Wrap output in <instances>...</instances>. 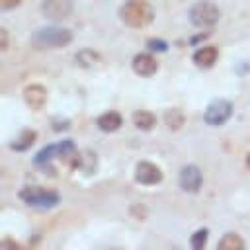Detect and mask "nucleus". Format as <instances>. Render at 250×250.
<instances>
[{
	"label": "nucleus",
	"mask_w": 250,
	"mask_h": 250,
	"mask_svg": "<svg viewBox=\"0 0 250 250\" xmlns=\"http://www.w3.org/2000/svg\"><path fill=\"white\" fill-rule=\"evenodd\" d=\"M70 41H72V33L70 29L64 27H41L29 39L31 47L35 49H59L68 45Z\"/></svg>",
	"instance_id": "obj_1"
},
{
	"label": "nucleus",
	"mask_w": 250,
	"mask_h": 250,
	"mask_svg": "<svg viewBox=\"0 0 250 250\" xmlns=\"http://www.w3.org/2000/svg\"><path fill=\"white\" fill-rule=\"evenodd\" d=\"M119 16L129 27H145L152 21L154 12L146 0H127L121 6Z\"/></svg>",
	"instance_id": "obj_2"
},
{
	"label": "nucleus",
	"mask_w": 250,
	"mask_h": 250,
	"mask_svg": "<svg viewBox=\"0 0 250 250\" xmlns=\"http://www.w3.org/2000/svg\"><path fill=\"white\" fill-rule=\"evenodd\" d=\"M20 197L33 207H53L59 203V193L41 186H27L20 191Z\"/></svg>",
	"instance_id": "obj_3"
},
{
	"label": "nucleus",
	"mask_w": 250,
	"mask_h": 250,
	"mask_svg": "<svg viewBox=\"0 0 250 250\" xmlns=\"http://www.w3.org/2000/svg\"><path fill=\"white\" fill-rule=\"evenodd\" d=\"M189 18L197 27H211V25H215L219 21L221 10L211 2H197L189 10Z\"/></svg>",
	"instance_id": "obj_4"
},
{
	"label": "nucleus",
	"mask_w": 250,
	"mask_h": 250,
	"mask_svg": "<svg viewBox=\"0 0 250 250\" xmlns=\"http://www.w3.org/2000/svg\"><path fill=\"white\" fill-rule=\"evenodd\" d=\"M232 115V104L229 100H215L207 105L205 109V123L211 125V127H219L223 125L225 121H229V117Z\"/></svg>",
	"instance_id": "obj_5"
},
{
	"label": "nucleus",
	"mask_w": 250,
	"mask_h": 250,
	"mask_svg": "<svg viewBox=\"0 0 250 250\" xmlns=\"http://www.w3.org/2000/svg\"><path fill=\"white\" fill-rule=\"evenodd\" d=\"M41 12L49 20H64L72 12V0H43Z\"/></svg>",
	"instance_id": "obj_6"
},
{
	"label": "nucleus",
	"mask_w": 250,
	"mask_h": 250,
	"mask_svg": "<svg viewBox=\"0 0 250 250\" xmlns=\"http://www.w3.org/2000/svg\"><path fill=\"white\" fill-rule=\"evenodd\" d=\"M135 180L143 186H154L162 180V170L152 162H139L135 168Z\"/></svg>",
	"instance_id": "obj_7"
},
{
	"label": "nucleus",
	"mask_w": 250,
	"mask_h": 250,
	"mask_svg": "<svg viewBox=\"0 0 250 250\" xmlns=\"http://www.w3.org/2000/svg\"><path fill=\"white\" fill-rule=\"evenodd\" d=\"M201 182H203V176H201V170L197 166L189 164V166H184L180 170V186L184 191H189V193L199 191Z\"/></svg>",
	"instance_id": "obj_8"
},
{
	"label": "nucleus",
	"mask_w": 250,
	"mask_h": 250,
	"mask_svg": "<svg viewBox=\"0 0 250 250\" xmlns=\"http://www.w3.org/2000/svg\"><path fill=\"white\" fill-rule=\"evenodd\" d=\"M133 70H135L137 74H141V76H152V74L158 70V62H156V59H154L152 55H148V53H139V55H135V59H133Z\"/></svg>",
	"instance_id": "obj_9"
},
{
	"label": "nucleus",
	"mask_w": 250,
	"mask_h": 250,
	"mask_svg": "<svg viewBox=\"0 0 250 250\" xmlns=\"http://www.w3.org/2000/svg\"><path fill=\"white\" fill-rule=\"evenodd\" d=\"M23 100H25V104L29 107L41 109L45 105V102H47V90L43 86H39V84H31V86H27L23 90Z\"/></svg>",
	"instance_id": "obj_10"
},
{
	"label": "nucleus",
	"mask_w": 250,
	"mask_h": 250,
	"mask_svg": "<svg viewBox=\"0 0 250 250\" xmlns=\"http://www.w3.org/2000/svg\"><path fill=\"white\" fill-rule=\"evenodd\" d=\"M217 55H219V51L213 45H207V47H201V49H197L193 53V62L197 66H201V68H209V66L215 64Z\"/></svg>",
	"instance_id": "obj_11"
},
{
	"label": "nucleus",
	"mask_w": 250,
	"mask_h": 250,
	"mask_svg": "<svg viewBox=\"0 0 250 250\" xmlns=\"http://www.w3.org/2000/svg\"><path fill=\"white\" fill-rule=\"evenodd\" d=\"M96 123H98V127H100L102 131H105V133H111V131H117V129L121 127L123 119H121V115H119L117 111H107V113L100 115Z\"/></svg>",
	"instance_id": "obj_12"
},
{
	"label": "nucleus",
	"mask_w": 250,
	"mask_h": 250,
	"mask_svg": "<svg viewBox=\"0 0 250 250\" xmlns=\"http://www.w3.org/2000/svg\"><path fill=\"white\" fill-rule=\"evenodd\" d=\"M35 139H37V133L35 131H21L16 139H14V143L10 145L14 150H27L33 143H35Z\"/></svg>",
	"instance_id": "obj_13"
},
{
	"label": "nucleus",
	"mask_w": 250,
	"mask_h": 250,
	"mask_svg": "<svg viewBox=\"0 0 250 250\" xmlns=\"http://www.w3.org/2000/svg\"><path fill=\"white\" fill-rule=\"evenodd\" d=\"M219 248L221 250H240V248H244V242L236 232H227L219 240Z\"/></svg>",
	"instance_id": "obj_14"
},
{
	"label": "nucleus",
	"mask_w": 250,
	"mask_h": 250,
	"mask_svg": "<svg viewBox=\"0 0 250 250\" xmlns=\"http://www.w3.org/2000/svg\"><path fill=\"white\" fill-rule=\"evenodd\" d=\"M133 123H135L137 129L148 131L154 125V115L148 113V111H137V113H133Z\"/></svg>",
	"instance_id": "obj_15"
},
{
	"label": "nucleus",
	"mask_w": 250,
	"mask_h": 250,
	"mask_svg": "<svg viewBox=\"0 0 250 250\" xmlns=\"http://www.w3.org/2000/svg\"><path fill=\"white\" fill-rule=\"evenodd\" d=\"M74 61H76V64H80V66H94V64L100 61V55L86 49V51H80V53L74 57Z\"/></svg>",
	"instance_id": "obj_16"
},
{
	"label": "nucleus",
	"mask_w": 250,
	"mask_h": 250,
	"mask_svg": "<svg viewBox=\"0 0 250 250\" xmlns=\"http://www.w3.org/2000/svg\"><path fill=\"white\" fill-rule=\"evenodd\" d=\"M184 123V115H182V111L180 109H170L168 113H166V125L170 127V129H178L180 125Z\"/></svg>",
	"instance_id": "obj_17"
},
{
	"label": "nucleus",
	"mask_w": 250,
	"mask_h": 250,
	"mask_svg": "<svg viewBox=\"0 0 250 250\" xmlns=\"http://www.w3.org/2000/svg\"><path fill=\"white\" fill-rule=\"evenodd\" d=\"M205 242H207V229H199V230L191 236V246H193L195 250H199V248L205 246Z\"/></svg>",
	"instance_id": "obj_18"
},
{
	"label": "nucleus",
	"mask_w": 250,
	"mask_h": 250,
	"mask_svg": "<svg viewBox=\"0 0 250 250\" xmlns=\"http://www.w3.org/2000/svg\"><path fill=\"white\" fill-rule=\"evenodd\" d=\"M20 4H21V0H0V8L2 10H10V8H16Z\"/></svg>",
	"instance_id": "obj_19"
},
{
	"label": "nucleus",
	"mask_w": 250,
	"mask_h": 250,
	"mask_svg": "<svg viewBox=\"0 0 250 250\" xmlns=\"http://www.w3.org/2000/svg\"><path fill=\"white\" fill-rule=\"evenodd\" d=\"M0 37H2V49H6L8 47V35H6V29H0Z\"/></svg>",
	"instance_id": "obj_20"
},
{
	"label": "nucleus",
	"mask_w": 250,
	"mask_h": 250,
	"mask_svg": "<svg viewBox=\"0 0 250 250\" xmlns=\"http://www.w3.org/2000/svg\"><path fill=\"white\" fill-rule=\"evenodd\" d=\"M246 166L250 168V152H248V156H246Z\"/></svg>",
	"instance_id": "obj_21"
}]
</instances>
